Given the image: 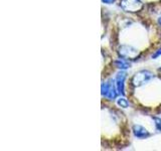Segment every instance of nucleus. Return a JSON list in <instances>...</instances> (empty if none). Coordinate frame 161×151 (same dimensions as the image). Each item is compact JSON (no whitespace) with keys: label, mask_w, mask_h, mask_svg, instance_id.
Instances as JSON below:
<instances>
[{"label":"nucleus","mask_w":161,"mask_h":151,"mask_svg":"<svg viewBox=\"0 0 161 151\" xmlns=\"http://www.w3.org/2000/svg\"><path fill=\"white\" fill-rule=\"evenodd\" d=\"M152 78H153V75L152 73H150L149 70H141V72L137 73L133 77L132 83L135 87H140V86L149 82Z\"/></svg>","instance_id":"obj_1"},{"label":"nucleus","mask_w":161,"mask_h":151,"mask_svg":"<svg viewBox=\"0 0 161 151\" xmlns=\"http://www.w3.org/2000/svg\"><path fill=\"white\" fill-rule=\"evenodd\" d=\"M121 6L126 11L135 12L142 8V3L140 0H122Z\"/></svg>","instance_id":"obj_2"},{"label":"nucleus","mask_w":161,"mask_h":151,"mask_svg":"<svg viewBox=\"0 0 161 151\" xmlns=\"http://www.w3.org/2000/svg\"><path fill=\"white\" fill-rule=\"evenodd\" d=\"M102 95L110 100H113L117 97V92H116L114 85L112 82L105 83L102 85Z\"/></svg>","instance_id":"obj_3"},{"label":"nucleus","mask_w":161,"mask_h":151,"mask_svg":"<svg viewBox=\"0 0 161 151\" xmlns=\"http://www.w3.org/2000/svg\"><path fill=\"white\" fill-rule=\"evenodd\" d=\"M119 53L121 57L127 59H135L139 54L137 49L132 47H128V45H122L119 48Z\"/></svg>","instance_id":"obj_4"},{"label":"nucleus","mask_w":161,"mask_h":151,"mask_svg":"<svg viewBox=\"0 0 161 151\" xmlns=\"http://www.w3.org/2000/svg\"><path fill=\"white\" fill-rule=\"evenodd\" d=\"M126 77H127V74L125 72L118 73L117 77H116V84H117L118 92L122 95H124V81H125Z\"/></svg>","instance_id":"obj_5"},{"label":"nucleus","mask_w":161,"mask_h":151,"mask_svg":"<svg viewBox=\"0 0 161 151\" xmlns=\"http://www.w3.org/2000/svg\"><path fill=\"white\" fill-rule=\"evenodd\" d=\"M133 132H134V135L138 138H146L150 135L148 131L140 125H134L133 126Z\"/></svg>","instance_id":"obj_6"},{"label":"nucleus","mask_w":161,"mask_h":151,"mask_svg":"<svg viewBox=\"0 0 161 151\" xmlns=\"http://www.w3.org/2000/svg\"><path fill=\"white\" fill-rule=\"evenodd\" d=\"M115 64H116V67L121 69V70H126V69L130 68V64L127 62V60H125L123 59H120L118 60H116Z\"/></svg>","instance_id":"obj_7"},{"label":"nucleus","mask_w":161,"mask_h":151,"mask_svg":"<svg viewBox=\"0 0 161 151\" xmlns=\"http://www.w3.org/2000/svg\"><path fill=\"white\" fill-rule=\"evenodd\" d=\"M118 105L121 106V107H123V108H127L128 106H129V104H128V102H127V100L124 99V98H120V99L118 100Z\"/></svg>","instance_id":"obj_8"},{"label":"nucleus","mask_w":161,"mask_h":151,"mask_svg":"<svg viewBox=\"0 0 161 151\" xmlns=\"http://www.w3.org/2000/svg\"><path fill=\"white\" fill-rule=\"evenodd\" d=\"M154 121H155L156 129L161 131V119H159V118H154Z\"/></svg>","instance_id":"obj_9"},{"label":"nucleus","mask_w":161,"mask_h":151,"mask_svg":"<svg viewBox=\"0 0 161 151\" xmlns=\"http://www.w3.org/2000/svg\"><path fill=\"white\" fill-rule=\"evenodd\" d=\"M160 54H161V48H160V49H158L157 52H156L154 54H152V59H156L157 57H159Z\"/></svg>","instance_id":"obj_10"},{"label":"nucleus","mask_w":161,"mask_h":151,"mask_svg":"<svg viewBox=\"0 0 161 151\" xmlns=\"http://www.w3.org/2000/svg\"><path fill=\"white\" fill-rule=\"evenodd\" d=\"M102 1L104 3H107V4H111V3H113L115 0H102Z\"/></svg>","instance_id":"obj_11"},{"label":"nucleus","mask_w":161,"mask_h":151,"mask_svg":"<svg viewBox=\"0 0 161 151\" xmlns=\"http://www.w3.org/2000/svg\"><path fill=\"white\" fill-rule=\"evenodd\" d=\"M158 23H159V25H161V17L158 19Z\"/></svg>","instance_id":"obj_12"}]
</instances>
